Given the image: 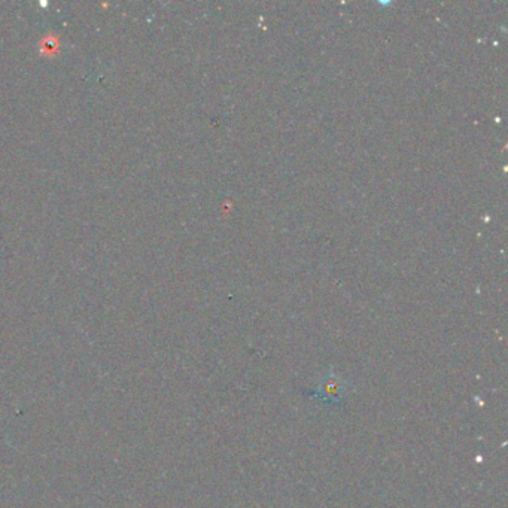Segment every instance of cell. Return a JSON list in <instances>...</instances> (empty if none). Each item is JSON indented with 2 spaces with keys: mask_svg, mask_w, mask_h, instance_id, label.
<instances>
[{
  "mask_svg": "<svg viewBox=\"0 0 508 508\" xmlns=\"http://www.w3.org/2000/svg\"><path fill=\"white\" fill-rule=\"evenodd\" d=\"M345 392H346L345 380L337 378L336 374L331 373L319 380L315 395L329 403H340L341 398L345 396Z\"/></svg>",
  "mask_w": 508,
  "mask_h": 508,
  "instance_id": "6da1fadb",
  "label": "cell"
}]
</instances>
